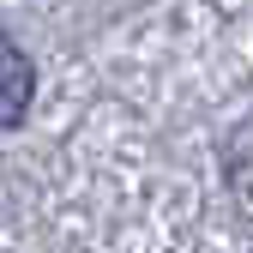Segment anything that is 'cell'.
Listing matches in <instances>:
<instances>
[{"label":"cell","mask_w":253,"mask_h":253,"mask_svg":"<svg viewBox=\"0 0 253 253\" xmlns=\"http://www.w3.org/2000/svg\"><path fill=\"white\" fill-rule=\"evenodd\" d=\"M30 97H37V67L12 37H0V126H18L30 115Z\"/></svg>","instance_id":"1"}]
</instances>
